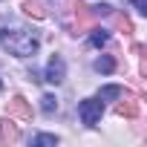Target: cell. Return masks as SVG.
<instances>
[{"label":"cell","mask_w":147,"mask_h":147,"mask_svg":"<svg viewBox=\"0 0 147 147\" xmlns=\"http://www.w3.org/2000/svg\"><path fill=\"white\" fill-rule=\"evenodd\" d=\"M0 43L18 58H29L38 52V38L32 32H26L23 26H15V23H9V26L0 23Z\"/></svg>","instance_id":"1"},{"label":"cell","mask_w":147,"mask_h":147,"mask_svg":"<svg viewBox=\"0 0 147 147\" xmlns=\"http://www.w3.org/2000/svg\"><path fill=\"white\" fill-rule=\"evenodd\" d=\"M78 113H81V121H84V124L95 127V124L101 121V115H104V104H101L98 98H84V101L78 104Z\"/></svg>","instance_id":"2"},{"label":"cell","mask_w":147,"mask_h":147,"mask_svg":"<svg viewBox=\"0 0 147 147\" xmlns=\"http://www.w3.org/2000/svg\"><path fill=\"white\" fill-rule=\"evenodd\" d=\"M6 113L12 115V118H23V121H29L32 118V107L26 104V98H20V95H15L9 104H6Z\"/></svg>","instance_id":"3"},{"label":"cell","mask_w":147,"mask_h":147,"mask_svg":"<svg viewBox=\"0 0 147 147\" xmlns=\"http://www.w3.org/2000/svg\"><path fill=\"white\" fill-rule=\"evenodd\" d=\"M138 113H141V104H138L136 95H127L115 104V115H121V118H136Z\"/></svg>","instance_id":"4"},{"label":"cell","mask_w":147,"mask_h":147,"mask_svg":"<svg viewBox=\"0 0 147 147\" xmlns=\"http://www.w3.org/2000/svg\"><path fill=\"white\" fill-rule=\"evenodd\" d=\"M0 136H3V144H18V141H20V130H18V124L12 121V115L0 121Z\"/></svg>","instance_id":"5"},{"label":"cell","mask_w":147,"mask_h":147,"mask_svg":"<svg viewBox=\"0 0 147 147\" xmlns=\"http://www.w3.org/2000/svg\"><path fill=\"white\" fill-rule=\"evenodd\" d=\"M75 15H78V32H87V29H92V23H95V15L81 3V0H78V3H75Z\"/></svg>","instance_id":"6"},{"label":"cell","mask_w":147,"mask_h":147,"mask_svg":"<svg viewBox=\"0 0 147 147\" xmlns=\"http://www.w3.org/2000/svg\"><path fill=\"white\" fill-rule=\"evenodd\" d=\"M46 81L49 84H61L63 81V61L55 55L52 61H49V66H46Z\"/></svg>","instance_id":"7"},{"label":"cell","mask_w":147,"mask_h":147,"mask_svg":"<svg viewBox=\"0 0 147 147\" xmlns=\"http://www.w3.org/2000/svg\"><path fill=\"white\" fill-rule=\"evenodd\" d=\"M23 15L35 18V20H43L46 18V6L40 3V0H23Z\"/></svg>","instance_id":"8"},{"label":"cell","mask_w":147,"mask_h":147,"mask_svg":"<svg viewBox=\"0 0 147 147\" xmlns=\"http://www.w3.org/2000/svg\"><path fill=\"white\" fill-rule=\"evenodd\" d=\"M113 18H115V26H118V29H121L124 35H133V23H130V18H127V15H121V12H115Z\"/></svg>","instance_id":"9"},{"label":"cell","mask_w":147,"mask_h":147,"mask_svg":"<svg viewBox=\"0 0 147 147\" xmlns=\"http://www.w3.org/2000/svg\"><path fill=\"white\" fill-rule=\"evenodd\" d=\"M95 69H98V72H113V69H115V61H113L110 55H104V58L95 61Z\"/></svg>","instance_id":"10"},{"label":"cell","mask_w":147,"mask_h":147,"mask_svg":"<svg viewBox=\"0 0 147 147\" xmlns=\"http://www.w3.org/2000/svg\"><path fill=\"white\" fill-rule=\"evenodd\" d=\"M40 110H43V113H55V110H58V98H55V95H43V98H40Z\"/></svg>","instance_id":"11"},{"label":"cell","mask_w":147,"mask_h":147,"mask_svg":"<svg viewBox=\"0 0 147 147\" xmlns=\"http://www.w3.org/2000/svg\"><path fill=\"white\" fill-rule=\"evenodd\" d=\"M101 98H104V101L121 98V87H101Z\"/></svg>","instance_id":"12"},{"label":"cell","mask_w":147,"mask_h":147,"mask_svg":"<svg viewBox=\"0 0 147 147\" xmlns=\"http://www.w3.org/2000/svg\"><path fill=\"white\" fill-rule=\"evenodd\" d=\"M35 144H38V147H52V144H58V138H55V136H49V133H43V136H38V138H35Z\"/></svg>","instance_id":"13"},{"label":"cell","mask_w":147,"mask_h":147,"mask_svg":"<svg viewBox=\"0 0 147 147\" xmlns=\"http://www.w3.org/2000/svg\"><path fill=\"white\" fill-rule=\"evenodd\" d=\"M92 43H95V46H104V43H107V32H104V29H95V32H92Z\"/></svg>","instance_id":"14"},{"label":"cell","mask_w":147,"mask_h":147,"mask_svg":"<svg viewBox=\"0 0 147 147\" xmlns=\"http://www.w3.org/2000/svg\"><path fill=\"white\" fill-rule=\"evenodd\" d=\"M133 6H136L141 15H147V0H133Z\"/></svg>","instance_id":"15"},{"label":"cell","mask_w":147,"mask_h":147,"mask_svg":"<svg viewBox=\"0 0 147 147\" xmlns=\"http://www.w3.org/2000/svg\"><path fill=\"white\" fill-rule=\"evenodd\" d=\"M0 90H3V81H0Z\"/></svg>","instance_id":"16"}]
</instances>
